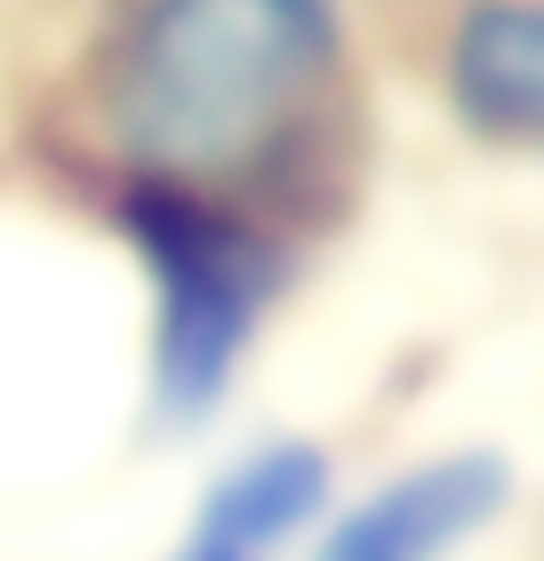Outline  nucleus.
Returning a JSON list of instances; mask_svg holds the SVG:
<instances>
[{
  "instance_id": "nucleus-1",
  "label": "nucleus",
  "mask_w": 544,
  "mask_h": 561,
  "mask_svg": "<svg viewBox=\"0 0 544 561\" xmlns=\"http://www.w3.org/2000/svg\"><path fill=\"white\" fill-rule=\"evenodd\" d=\"M336 0H128L89 65V129L113 176L209 185L273 225L336 169Z\"/></svg>"
},
{
  "instance_id": "nucleus-2",
  "label": "nucleus",
  "mask_w": 544,
  "mask_h": 561,
  "mask_svg": "<svg viewBox=\"0 0 544 561\" xmlns=\"http://www.w3.org/2000/svg\"><path fill=\"white\" fill-rule=\"evenodd\" d=\"M113 233L152 273V417L161 433H200L232 401L297 249L265 209L169 176H113Z\"/></svg>"
},
{
  "instance_id": "nucleus-3",
  "label": "nucleus",
  "mask_w": 544,
  "mask_h": 561,
  "mask_svg": "<svg viewBox=\"0 0 544 561\" xmlns=\"http://www.w3.org/2000/svg\"><path fill=\"white\" fill-rule=\"evenodd\" d=\"M512 505V466L497 449H440L377 481L321 529L313 561H449L497 529Z\"/></svg>"
},
{
  "instance_id": "nucleus-4",
  "label": "nucleus",
  "mask_w": 544,
  "mask_h": 561,
  "mask_svg": "<svg viewBox=\"0 0 544 561\" xmlns=\"http://www.w3.org/2000/svg\"><path fill=\"white\" fill-rule=\"evenodd\" d=\"M440 96L481 145L544 152V0H464L440 41Z\"/></svg>"
},
{
  "instance_id": "nucleus-5",
  "label": "nucleus",
  "mask_w": 544,
  "mask_h": 561,
  "mask_svg": "<svg viewBox=\"0 0 544 561\" xmlns=\"http://www.w3.org/2000/svg\"><path fill=\"white\" fill-rule=\"evenodd\" d=\"M328 497H336L328 449L297 442V433L289 442H256L200 490V514H193L185 538L224 553V561H280L328 514Z\"/></svg>"
},
{
  "instance_id": "nucleus-6",
  "label": "nucleus",
  "mask_w": 544,
  "mask_h": 561,
  "mask_svg": "<svg viewBox=\"0 0 544 561\" xmlns=\"http://www.w3.org/2000/svg\"><path fill=\"white\" fill-rule=\"evenodd\" d=\"M169 561H224V553H200V546H185V538H176V553Z\"/></svg>"
}]
</instances>
